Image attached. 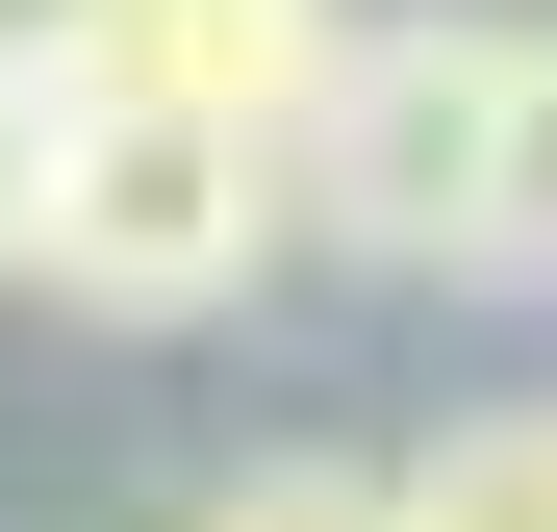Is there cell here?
I'll return each mask as SVG.
<instances>
[{"instance_id":"obj_4","label":"cell","mask_w":557,"mask_h":532,"mask_svg":"<svg viewBox=\"0 0 557 532\" xmlns=\"http://www.w3.org/2000/svg\"><path fill=\"white\" fill-rule=\"evenodd\" d=\"M482 305H557V26L482 51V228H456Z\"/></svg>"},{"instance_id":"obj_3","label":"cell","mask_w":557,"mask_h":532,"mask_svg":"<svg viewBox=\"0 0 557 532\" xmlns=\"http://www.w3.org/2000/svg\"><path fill=\"white\" fill-rule=\"evenodd\" d=\"M330 51H355V0H127V51H102V102H177V127H305L330 102Z\"/></svg>"},{"instance_id":"obj_6","label":"cell","mask_w":557,"mask_h":532,"mask_svg":"<svg viewBox=\"0 0 557 532\" xmlns=\"http://www.w3.org/2000/svg\"><path fill=\"white\" fill-rule=\"evenodd\" d=\"M177 532H406V457H228Z\"/></svg>"},{"instance_id":"obj_1","label":"cell","mask_w":557,"mask_h":532,"mask_svg":"<svg viewBox=\"0 0 557 532\" xmlns=\"http://www.w3.org/2000/svg\"><path fill=\"white\" fill-rule=\"evenodd\" d=\"M278 253H305V228H278V152H253V127H177V102H76V127H51L26 280H51L76 330H228Z\"/></svg>"},{"instance_id":"obj_7","label":"cell","mask_w":557,"mask_h":532,"mask_svg":"<svg viewBox=\"0 0 557 532\" xmlns=\"http://www.w3.org/2000/svg\"><path fill=\"white\" fill-rule=\"evenodd\" d=\"M102 51H127V0H0V102H102Z\"/></svg>"},{"instance_id":"obj_5","label":"cell","mask_w":557,"mask_h":532,"mask_svg":"<svg viewBox=\"0 0 557 532\" xmlns=\"http://www.w3.org/2000/svg\"><path fill=\"white\" fill-rule=\"evenodd\" d=\"M406 532H557V381L532 406H456L431 457H406Z\"/></svg>"},{"instance_id":"obj_2","label":"cell","mask_w":557,"mask_h":532,"mask_svg":"<svg viewBox=\"0 0 557 532\" xmlns=\"http://www.w3.org/2000/svg\"><path fill=\"white\" fill-rule=\"evenodd\" d=\"M482 51L507 26H456V0H355L330 102L278 127V228L355 253V280H456V228H482Z\"/></svg>"},{"instance_id":"obj_8","label":"cell","mask_w":557,"mask_h":532,"mask_svg":"<svg viewBox=\"0 0 557 532\" xmlns=\"http://www.w3.org/2000/svg\"><path fill=\"white\" fill-rule=\"evenodd\" d=\"M51 127L76 102H0V280H26V228H51Z\"/></svg>"}]
</instances>
